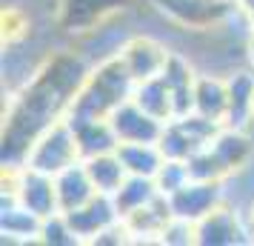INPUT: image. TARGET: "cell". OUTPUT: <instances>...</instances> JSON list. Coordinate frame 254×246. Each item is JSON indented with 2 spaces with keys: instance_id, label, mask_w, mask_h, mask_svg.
<instances>
[{
  "instance_id": "12",
  "label": "cell",
  "mask_w": 254,
  "mask_h": 246,
  "mask_svg": "<svg viewBox=\"0 0 254 246\" xmlns=\"http://www.w3.org/2000/svg\"><path fill=\"white\" fill-rule=\"evenodd\" d=\"M86 146H106V135H100V132H86Z\"/></svg>"
},
{
  "instance_id": "14",
  "label": "cell",
  "mask_w": 254,
  "mask_h": 246,
  "mask_svg": "<svg viewBox=\"0 0 254 246\" xmlns=\"http://www.w3.org/2000/svg\"><path fill=\"white\" fill-rule=\"evenodd\" d=\"M252 3H254V0H252Z\"/></svg>"
},
{
  "instance_id": "10",
  "label": "cell",
  "mask_w": 254,
  "mask_h": 246,
  "mask_svg": "<svg viewBox=\"0 0 254 246\" xmlns=\"http://www.w3.org/2000/svg\"><path fill=\"white\" fill-rule=\"evenodd\" d=\"M203 103H206V109L211 106V109H217V89L214 86H203Z\"/></svg>"
},
{
  "instance_id": "7",
  "label": "cell",
  "mask_w": 254,
  "mask_h": 246,
  "mask_svg": "<svg viewBox=\"0 0 254 246\" xmlns=\"http://www.w3.org/2000/svg\"><path fill=\"white\" fill-rule=\"evenodd\" d=\"M29 203L35 209H46V189L40 186V183H32V189H29Z\"/></svg>"
},
{
  "instance_id": "13",
  "label": "cell",
  "mask_w": 254,
  "mask_h": 246,
  "mask_svg": "<svg viewBox=\"0 0 254 246\" xmlns=\"http://www.w3.org/2000/svg\"><path fill=\"white\" fill-rule=\"evenodd\" d=\"M134 66H137V69H149V66H151V60H149V58H143V55H137Z\"/></svg>"
},
{
  "instance_id": "2",
  "label": "cell",
  "mask_w": 254,
  "mask_h": 246,
  "mask_svg": "<svg viewBox=\"0 0 254 246\" xmlns=\"http://www.w3.org/2000/svg\"><path fill=\"white\" fill-rule=\"evenodd\" d=\"M117 40H123V32L115 26V29H112V32H106L100 40H92V43H89V52H92V55H103V49H109L112 43H117Z\"/></svg>"
},
{
  "instance_id": "6",
  "label": "cell",
  "mask_w": 254,
  "mask_h": 246,
  "mask_svg": "<svg viewBox=\"0 0 254 246\" xmlns=\"http://www.w3.org/2000/svg\"><path fill=\"white\" fill-rule=\"evenodd\" d=\"M208 198H211L208 192H197V195H191V198H189V195H183V198H177V206H180V209L194 212V209H200V206H203Z\"/></svg>"
},
{
  "instance_id": "3",
  "label": "cell",
  "mask_w": 254,
  "mask_h": 246,
  "mask_svg": "<svg viewBox=\"0 0 254 246\" xmlns=\"http://www.w3.org/2000/svg\"><path fill=\"white\" fill-rule=\"evenodd\" d=\"M120 129L123 132H134V135H151V126L137 123V117L131 115V112H126V115L120 117Z\"/></svg>"
},
{
  "instance_id": "11",
  "label": "cell",
  "mask_w": 254,
  "mask_h": 246,
  "mask_svg": "<svg viewBox=\"0 0 254 246\" xmlns=\"http://www.w3.org/2000/svg\"><path fill=\"white\" fill-rule=\"evenodd\" d=\"M143 195H146V186H143V183H134V186H131V192H126V203H131V200H137V198H143Z\"/></svg>"
},
{
  "instance_id": "8",
  "label": "cell",
  "mask_w": 254,
  "mask_h": 246,
  "mask_svg": "<svg viewBox=\"0 0 254 246\" xmlns=\"http://www.w3.org/2000/svg\"><path fill=\"white\" fill-rule=\"evenodd\" d=\"M115 175H117V169L112 164H97V166H94V177H100L103 183H112Z\"/></svg>"
},
{
  "instance_id": "1",
  "label": "cell",
  "mask_w": 254,
  "mask_h": 246,
  "mask_svg": "<svg viewBox=\"0 0 254 246\" xmlns=\"http://www.w3.org/2000/svg\"><path fill=\"white\" fill-rule=\"evenodd\" d=\"M77 72H80V69H77V63L63 60V63H58V69H55V75H52V78H55L63 89H66V86H71V83L77 81Z\"/></svg>"
},
{
  "instance_id": "5",
  "label": "cell",
  "mask_w": 254,
  "mask_h": 246,
  "mask_svg": "<svg viewBox=\"0 0 254 246\" xmlns=\"http://www.w3.org/2000/svg\"><path fill=\"white\" fill-rule=\"evenodd\" d=\"M63 189H66V192H63V195H66V200H80L83 198V180L77 175H69L66 177V180H63Z\"/></svg>"
},
{
  "instance_id": "9",
  "label": "cell",
  "mask_w": 254,
  "mask_h": 246,
  "mask_svg": "<svg viewBox=\"0 0 254 246\" xmlns=\"http://www.w3.org/2000/svg\"><path fill=\"white\" fill-rule=\"evenodd\" d=\"M123 158H126V161H131V164H137L134 169H143V172H146V169H151V158H149V155H140V152H126Z\"/></svg>"
},
{
  "instance_id": "4",
  "label": "cell",
  "mask_w": 254,
  "mask_h": 246,
  "mask_svg": "<svg viewBox=\"0 0 254 246\" xmlns=\"http://www.w3.org/2000/svg\"><path fill=\"white\" fill-rule=\"evenodd\" d=\"M63 158V138H55V146H46L43 149V155H40V166H55Z\"/></svg>"
}]
</instances>
